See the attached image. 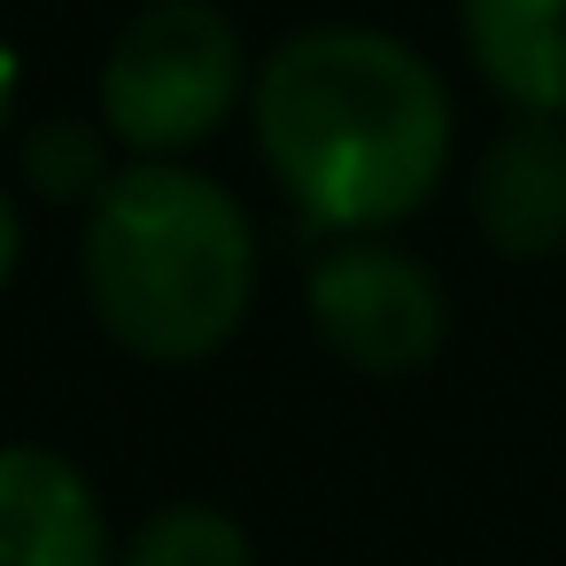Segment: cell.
Masks as SVG:
<instances>
[{"label":"cell","mask_w":566,"mask_h":566,"mask_svg":"<svg viewBox=\"0 0 566 566\" xmlns=\"http://www.w3.org/2000/svg\"><path fill=\"white\" fill-rule=\"evenodd\" d=\"M249 280L256 241L218 179L179 164H133L94 195L86 295L133 357H210L241 326Z\"/></svg>","instance_id":"obj_2"},{"label":"cell","mask_w":566,"mask_h":566,"mask_svg":"<svg viewBox=\"0 0 566 566\" xmlns=\"http://www.w3.org/2000/svg\"><path fill=\"white\" fill-rule=\"evenodd\" d=\"M465 40L520 109H566V0H465Z\"/></svg>","instance_id":"obj_7"},{"label":"cell","mask_w":566,"mask_h":566,"mask_svg":"<svg viewBox=\"0 0 566 566\" xmlns=\"http://www.w3.org/2000/svg\"><path fill=\"white\" fill-rule=\"evenodd\" d=\"M125 566H249V535L218 504H164L133 535Z\"/></svg>","instance_id":"obj_8"},{"label":"cell","mask_w":566,"mask_h":566,"mask_svg":"<svg viewBox=\"0 0 566 566\" xmlns=\"http://www.w3.org/2000/svg\"><path fill=\"white\" fill-rule=\"evenodd\" d=\"M311 318L326 349H342L365 373H411L442 342V287L427 264L380 241H342L311 272Z\"/></svg>","instance_id":"obj_4"},{"label":"cell","mask_w":566,"mask_h":566,"mask_svg":"<svg viewBox=\"0 0 566 566\" xmlns=\"http://www.w3.org/2000/svg\"><path fill=\"white\" fill-rule=\"evenodd\" d=\"M473 210L504 256L566 249V125L520 109L473 171Z\"/></svg>","instance_id":"obj_6"},{"label":"cell","mask_w":566,"mask_h":566,"mask_svg":"<svg viewBox=\"0 0 566 566\" xmlns=\"http://www.w3.org/2000/svg\"><path fill=\"white\" fill-rule=\"evenodd\" d=\"M24 171L40 195L71 202V195H102L109 187V140L86 117H40L24 133Z\"/></svg>","instance_id":"obj_9"},{"label":"cell","mask_w":566,"mask_h":566,"mask_svg":"<svg viewBox=\"0 0 566 566\" xmlns=\"http://www.w3.org/2000/svg\"><path fill=\"white\" fill-rule=\"evenodd\" d=\"M256 140L311 218L388 226L442 179L450 94L403 40L365 24H311L256 71Z\"/></svg>","instance_id":"obj_1"},{"label":"cell","mask_w":566,"mask_h":566,"mask_svg":"<svg viewBox=\"0 0 566 566\" xmlns=\"http://www.w3.org/2000/svg\"><path fill=\"white\" fill-rule=\"evenodd\" d=\"M241 94V32L218 0H148L102 63V117L133 148H187L218 133Z\"/></svg>","instance_id":"obj_3"},{"label":"cell","mask_w":566,"mask_h":566,"mask_svg":"<svg viewBox=\"0 0 566 566\" xmlns=\"http://www.w3.org/2000/svg\"><path fill=\"white\" fill-rule=\"evenodd\" d=\"M17 241H24V233H17V202L0 195V280L17 272Z\"/></svg>","instance_id":"obj_10"},{"label":"cell","mask_w":566,"mask_h":566,"mask_svg":"<svg viewBox=\"0 0 566 566\" xmlns=\"http://www.w3.org/2000/svg\"><path fill=\"white\" fill-rule=\"evenodd\" d=\"M9 94H17V48L0 40V117H9Z\"/></svg>","instance_id":"obj_11"},{"label":"cell","mask_w":566,"mask_h":566,"mask_svg":"<svg viewBox=\"0 0 566 566\" xmlns=\"http://www.w3.org/2000/svg\"><path fill=\"white\" fill-rule=\"evenodd\" d=\"M0 566H109V527L86 473L40 442L0 450Z\"/></svg>","instance_id":"obj_5"}]
</instances>
